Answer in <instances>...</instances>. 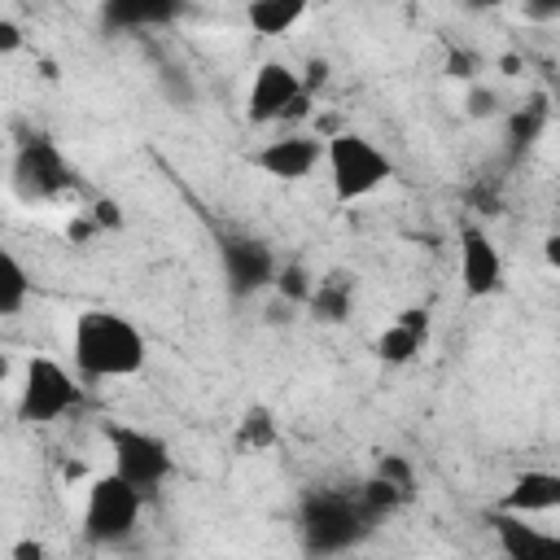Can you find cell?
I'll list each match as a JSON object with an SVG mask.
<instances>
[{"mask_svg":"<svg viewBox=\"0 0 560 560\" xmlns=\"http://www.w3.org/2000/svg\"><path fill=\"white\" fill-rule=\"evenodd\" d=\"M499 105H503V96H499L494 88H486V83H472L468 96H464V114L477 118V122H481V118H494Z\"/></svg>","mask_w":560,"mask_h":560,"instance_id":"24","label":"cell"},{"mask_svg":"<svg viewBox=\"0 0 560 560\" xmlns=\"http://www.w3.org/2000/svg\"><path fill=\"white\" fill-rule=\"evenodd\" d=\"M4 184L13 188L18 201L35 206V201H52V197L70 192L74 188V171H70V162L57 149L52 136H26L18 144V153H13V162H9Z\"/></svg>","mask_w":560,"mask_h":560,"instance_id":"6","label":"cell"},{"mask_svg":"<svg viewBox=\"0 0 560 560\" xmlns=\"http://www.w3.org/2000/svg\"><path fill=\"white\" fill-rule=\"evenodd\" d=\"M302 18H306V0H249V4H245V22H249V31L262 35V39L289 35Z\"/></svg>","mask_w":560,"mask_h":560,"instance_id":"17","label":"cell"},{"mask_svg":"<svg viewBox=\"0 0 560 560\" xmlns=\"http://www.w3.org/2000/svg\"><path fill=\"white\" fill-rule=\"evenodd\" d=\"M319 162H324V136H306V131L276 136L249 153V166H258L262 175H271L280 184H298V179L315 175Z\"/></svg>","mask_w":560,"mask_h":560,"instance_id":"10","label":"cell"},{"mask_svg":"<svg viewBox=\"0 0 560 560\" xmlns=\"http://www.w3.org/2000/svg\"><path fill=\"white\" fill-rule=\"evenodd\" d=\"M92 236H96V223H92L88 214H74V219L66 223V241H70V245H88Z\"/></svg>","mask_w":560,"mask_h":560,"instance_id":"31","label":"cell"},{"mask_svg":"<svg viewBox=\"0 0 560 560\" xmlns=\"http://www.w3.org/2000/svg\"><path fill=\"white\" fill-rule=\"evenodd\" d=\"M44 556V542L39 538H22V542H13V560H39Z\"/></svg>","mask_w":560,"mask_h":560,"instance_id":"33","label":"cell"},{"mask_svg":"<svg viewBox=\"0 0 560 560\" xmlns=\"http://www.w3.org/2000/svg\"><path fill=\"white\" fill-rule=\"evenodd\" d=\"M26 44V35H22V26L13 22V18H0V57H9V52H18Z\"/></svg>","mask_w":560,"mask_h":560,"instance_id":"30","label":"cell"},{"mask_svg":"<svg viewBox=\"0 0 560 560\" xmlns=\"http://www.w3.org/2000/svg\"><path fill=\"white\" fill-rule=\"evenodd\" d=\"M311 284H315V276L302 267V262H276V276H271V289L284 298V302H293V306H302L306 302V293H311Z\"/></svg>","mask_w":560,"mask_h":560,"instance_id":"23","label":"cell"},{"mask_svg":"<svg viewBox=\"0 0 560 560\" xmlns=\"http://www.w3.org/2000/svg\"><path fill=\"white\" fill-rule=\"evenodd\" d=\"M0 184H4V171H0Z\"/></svg>","mask_w":560,"mask_h":560,"instance_id":"38","label":"cell"},{"mask_svg":"<svg viewBox=\"0 0 560 560\" xmlns=\"http://www.w3.org/2000/svg\"><path fill=\"white\" fill-rule=\"evenodd\" d=\"M521 4H525V18H534V22L560 18V0H521Z\"/></svg>","mask_w":560,"mask_h":560,"instance_id":"32","label":"cell"},{"mask_svg":"<svg viewBox=\"0 0 560 560\" xmlns=\"http://www.w3.org/2000/svg\"><path fill=\"white\" fill-rule=\"evenodd\" d=\"M74 407H83L79 372L61 368L48 354H31L22 368V385H18V420L22 424H57Z\"/></svg>","mask_w":560,"mask_h":560,"instance_id":"4","label":"cell"},{"mask_svg":"<svg viewBox=\"0 0 560 560\" xmlns=\"http://www.w3.org/2000/svg\"><path fill=\"white\" fill-rule=\"evenodd\" d=\"M298 311H302V306H293V302H284V298L276 293V298L267 302V311H262V324H267V328H276V324H293Z\"/></svg>","mask_w":560,"mask_h":560,"instance_id":"29","label":"cell"},{"mask_svg":"<svg viewBox=\"0 0 560 560\" xmlns=\"http://www.w3.org/2000/svg\"><path fill=\"white\" fill-rule=\"evenodd\" d=\"M508 280V267H503V254L499 245L490 241V232L481 223H464L459 228V284H464V298H494Z\"/></svg>","mask_w":560,"mask_h":560,"instance_id":"9","label":"cell"},{"mask_svg":"<svg viewBox=\"0 0 560 560\" xmlns=\"http://www.w3.org/2000/svg\"><path fill=\"white\" fill-rule=\"evenodd\" d=\"M324 166H328V179H332V197L341 206L372 197L394 175V158L376 140H368L363 131L324 136Z\"/></svg>","mask_w":560,"mask_h":560,"instance_id":"3","label":"cell"},{"mask_svg":"<svg viewBox=\"0 0 560 560\" xmlns=\"http://www.w3.org/2000/svg\"><path fill=\"white\" fill-rule=\"evenodd\" d=\"M88 219L96 223V232H118V228L127 223V214H122V206H118V201H109V197H101V201H92V210H88Z\"/></svg>","mask_w":560,"mask_h":560,"instance_id":"26","label":"cell"},{"mask_svg":"<svg viewBox=\"0 0 560 560\" xmlns=\"http://www.w3.org/2000/svg\"><path fill=\"white\" fill-rule=\"evenodd\" d=\"M328 74H332V66H328L324 57H311V61L298 70V83H302V92H311V96H315V92L328 83Z\"/></svg>","mask_w":560,"mask_h":560,"instance_id":"27","label":"cell"},{"mask_svg":"<svg viewBox=\"0 0 560 560\" xmlns=\"http://www.w3.org/2000/svg\"><path fill=\"white\" fill-rule=\"evenodd\" d=\"M499 66H503V74H521V57H503Z\"/></svg>","mask_w":560,"mask_h":560,"instance_id":"36","label":"cell"},{"mask_svg":"<svg viewBox=\"0 0 560 560\" xmlns=\"http://www.w3.org/2000/svg\"><path fill=\"white\" fill-rule=\"evenodd\" d=\"M547 262L560 267V236H547Z\"/></svg>","mask_w":560,"mask_h":560,"instance_id":"35","label":"cell"},{"mask_svg":"<svg viewBox=\"0 0 560 560\" xmlns=\"http://www.w3.org/2000/svg\"><path fill=\"white\" fill-rule=\"evenodd\" d=\"M158 92H162L166 105H175V109H192V105H197V83H192V74H188L184 66H175V61H162V66H158Z\"/></svg>","mask_w":560,"mask_h":560,"instance_id":"22","label":"cell"},{"mask_svg":"<svg viewBox=\"0 0 560 560\" xmlns=\"http://www.w3.org/2000/svg\"><path fill=\"white\" fill-rule=\"evenodd\" d=\"M354 298H359V280H354V271L332 267L328 276H319V280L311 284L302 311H306L315 324H328V328H332V324H346V319L354 315Z\"/></svg>","mask_w":560,"mask_h":560,"instance_id":"15","label":"cell"},{"mask_svg":"<svg viewBox=\"0 0 560 560\" xmlns=\"http://www.w3.org/2000/svg\"><path fill=\"white\" fill-rule=\"evenodd\" d=\"M494 508L516 512V516H547V512H556V508H560V472H551V468H529V472H521Z\"/></svg>","mask_w":560,"mask_h":560,"instance_id":"16","label":"cell"},{"mask_svg":"<svg viewBox=\"0 0 560 560\" xmlns=\"http://www.w3.org/2000/svg\"><path fill=\"white\" fill-rule=\"evenodd\" d=\"M508 0H464V9L468 13H490V9H503Z\"/></svg>","mask_w":560,"mask_h":560,"instance_id":"34","label":"cell"},{"mask_svg":"<svg viewBox=\"0 0 560 560\" xmlns=\"http://www.w3.org/2000/svg\"><path fill=\"white\" fill-rule=\"evenodd\" d=\"M140 508H144V494L131 481H122L118 472L92 477L88 499H83V538L92 547L127 542L136 534V525H140Z\"/></svg>","mask_w":560,"mask_h":560,"instance_id":"5","label":"cell"},{"mask_svg":"<svg viewBox=\"0 0 560 560\" xmlns=\"http://www.w3.org/2000/svg\"><path fill=\"white\" fill-rule=\"evenodd\" d=\"M232 446L236 451H249V455H262V451H276L280 446V424L271 416L267 402H249L236 420V433H232Z\"/></svg>","mask_w":560,"mask_h":560,"instance_id":"18","label":"cell"},{"mask_svg":"<svg viewBox=\"0 0 560 560\" xmlns=\"http://www.w3.org/2000/svg\"><path fill=\"white\" fill-rule=\"evenodd\" d=\"M105 442H109V455H114V472L122 481H131L144 499L175 468V455H171L166 438H158V433H149L140 424H105Z\"/></svg>","mask_w":560,"mask_h":560,"instance_id":"7","label":"cell"},{"mask_svg":"<svg viewBox=\"0 0 560 560\" xmlns=\"http://www.w3.org/2000/svg\"><path fill=\"white\" fill-rule=\"evenodd\" d=\"M9 372H13V359H9V354H4V350H0V385H4V381H9Z\"/></svg>","mask_w":560,"mask_h":560,"instance_id":"37","label":"cell"},{"mask_svg":"<svg viewBox=\"0 0 560 560\" xmlns=\"http://www.w3.org/2000/svg\"><path fill=\"white\" fill-rule=\"evenodd\" d=\"M486 525H490V534H494V542H499V551L508 560H551V556H560V538L538 529V525H529V516L490 508Z\"/></svg>","mask_w":560,"mask_h":560,"instance_id":"12","label":"cell"},{"mask_svg":"<svg viewBox=\"0 0 560 560\" xmlns=\"http://www.w3.org/2000/svg\"><path fill=\"white\" fill-rule=\"evenodd\" d=\"M188 13V0H101V26L114 35L158 31Z\"/></svg>","mask_w":560,"mask_h":560,"instance_id":"14","label":"cell"},{"mask_svg":"<svg viewBox=\"0 0 560 560\" xmlns=\"http://www.w3.org/2000/svg\"><path fill=\"white\" fill-rule=\"evenodd\" d=\"M298 92H302V83L289 61H262L245 92V118L254 127H271V122H280V114L289 109V101Z\"/></svg>","mask_w":560,"mask_h":560,"instance_id":"11","label":"cell"},{"mask_svg":"<svg viewBox=\"0 0 560 560\" xmlns=\"http://www.w3.org/2000/svg\"><path fill=\"white\" fill-rule=\"evenodd\" d=\"M542 127H547V105H542V101L516 109V114L508 118V158H521V153L542 136Z\"/></svg>","mask_w":560,"mask_h":560,"instance_id":"21","label":"cell"},{"mask_svg":"<svg viewBox=\"0 0 560 560\" xmlns=\"http://www.w3.org/2000/svg\"><path fill=\"white\" fill-rule=\"evenodd\" d=\"M446 74L472 83V79H477V57H472L468 48H451V57H446Z\"/></svg>","mask_w":560,"mask_h":560,"instance_id":"28","label":"cell"},{"mask_svg":"<svg viewBox=\"0 0 560 560\" xmlns=\"http://www.w3.org/2000/svg\"><path fill=\"white\" fill-rule=\"evenodd\" d=\"M376 521L363 512L359 494L346 490H311L298 503V534L311 556H341L372 538Z\"/></svg>","mask_w":560,"mask_h":560,"instance_id":"2","label":"cell"},{"mask_svg":"<svg viewBox=\"0 0 560 560\" xmlns=\"http://www.w3.org/2000/svg\"><path fill=\"white\" fill-rule=\"evenodd\" d=\"M26 298H31V276H26L22 258L0 245V319L18 315L26 306Z\"/></svg>","mask_w":560,"mask_h":560,"instance_id":"19","label":"cell"},{"mask_svg":"<svg viewBox=\"0 0 560 560\" xmlns=\"http://www.w3.org/2000/svg\"><path fill=\"white\" fill-rule=\"evenodd\" d=\"M424 346H429V311H424V306H402V311L394 315V324H385V328L376 332V341H372V350H376V359H381L385 368L411 363Z\"/></svg>","mask_w":560,"mask_h":560,"instance_id":"13","label":"cell"},{"mask_svg":"<svg viewBox=\"0 0 560 560\" xmlns=\"http://www.w3.org/2000/svg\"><path fill=\"white\" fill-rule=\"evenodd\" d=\"M354 494H359L363 512H368V516H372L376 525H381L385 516H394V512H398V508H402V503L411 499L407 490H398V486H394L389 477H381V472H372V477H368V481H363V486H359Z\"/></svg>","mask_w":560,"mask_h":560,"instance_id":"20","label":"cell"},{"mask_svg":"<svg viewBox=\"0 0 560 560\" xmlns=\"http://www.w3.org/2000/svg\"><path fill=\"white\" fill-rule=\"evenodd\" d=\"M376 472L381 477H389L398 490H416V468H411V459H402V455H394V451H385V455H376Z\"/></svg>","mask_w":560,"mask_h":560,"instance_id":"25","label":"cell"},{"mask_svg":"<svg viewBox=\"0 0 560 560\" xmlns=\"http://www.w3.org/2000/svg\"><path fill=\"white\" fill-rule=\"evenodd\" d=\"M70 359H74L79 381H122V376H136L144 368L149 341L122 311L88 306L74 319Z\"/></svg>","mask_w":560,"mask_h":560,"instance_id":"1","label":"cell"},{"mask_svg":"<svg viewBox=\"0 0 560 560\" xmlns=\"http://www.w3.org/2000/svg\"><path fill=\"white\" fill-rule=\"evenodd\" d=\"M219 267H223V289L232 302H249L271 289L276 276V249L262 236L249 232H223L219 236Z\"/></svg>","mask_w":560,"mask_h":560,"instance_id":"8","label":"cell"}]
</instances>
